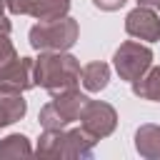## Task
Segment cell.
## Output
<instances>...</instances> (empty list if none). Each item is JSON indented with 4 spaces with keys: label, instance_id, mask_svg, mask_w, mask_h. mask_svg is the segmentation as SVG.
<instances>
[{
    "label": "cell",
    "instance_id": "cell-1",
    "mask_svg": "<svg viewBox=\"0 0 160 160\" xmlns=\"http://www.w3.org/2000/svg\"><path fill=\"white\" fill-rule=\"evenodd\" d=\"M80 62L78 58L68 55L65 50L58 52H42L38 60H32V80L35 85L45 88L48 92H62L80 82Z\"/></svg>",
    "mask_w": 160,
    "mask_h": 160
},
{
    "label": "cell",
    "instance_id": "cell-2",
    "mask_svg": "<svg viewBox=\"0 0 160 160\" xmlns=\"http://www.w3.org/2000/svg\"><path fill=\"white\" fill-rule=\"evenodd\" d=\"M95 142L98 140H92L82 128L45 130L38 140V155H48V158H92Z\"/></svg>",
    "mask_w": 160,
    "mask_h": 160
},
{
    "label": "cell",
    "instance_id": "cell-3",
    "mask_svg": "<svg viewBox=\"0 0 160 160\" xmlns=\"http://www.w3.org/2000/svg\"><path fill=\"white\" fill-rule=\"evenodd\" d=\"M78 22L68 15L52 18V20H38L30 28V45L40 52H58L68 50L78 40Z\"/></svg>",
    "mask_w": 160,
    "mask_h": 160
},
{
    "label": "cell",
    "instance_id": "cell-4",
    "mask_svg": "<svg viewBox=\"0 0 160 160\" xmlns=\"http://www.w3.org/2000/svg\"><path fill=\"white\" fill-rule=\"evenodd\" d=\"M88 98L70 88V90H62V92H55V100L48 102L42 110H40V125L45 130H60V128H68L70 122H75L85 108Z\"/></svg>",
    "mask_w": 160,
    "mask_h": 160
},
{
    "label": "cell",
    "instance_id": "cell-5",
    "mask_svg": "<svg viewBox=\"0 0 160 160\" xmlns=\"http://www.w3.org/2000/svg\"><path fill=\"white\" fill-rule=\"evenodd\" d=\"M112 65H115V70H118V75L122 80L135 82V80H140L150 70V65H152V50L148 45H140L138 40H128V42H122L115 50Z\"/></svg>",
    "mask_w": 160,
    "mask_h": 160
},
{
    "label": "cell",
    "instance_id": "cell-6",
    "mask_svg": "<svg viewBox=\"0 0 160 160\" xmlns=\"http://www.w3.org/2000/svg\"><path fill=\"white\" fill-rule=\"evenodd\" d=\"M78 120H80V128L92 140L108 138L118 125V115H115L112 105H108L102 100H90V98H88V102H85V108H82Z\"/></svg>",
    "mask_w": 160,
    "mask_h": 160
},
{
    "label": "cell",
    "instance_id": "cell-7",
    "mask_svg": "<svg viewBox=\"0 0 160 160\" xmlns=\"http://www.w3.org/2000/svg\"><path fill=\"white\" fill-rule=\"evenodd\" d=\"M32 60L30 58H12L0 65V90L2 92H25L32 88Z\"/></svg>",
    "mask_w": 160,
    "mask_h": 160
},
{
    "label": "cell",
    "instance_id": "cell-8",
    "mask_svg": "<svg viewBox=\"0 0 160 160\" xmlns=\"http://www.w3.org/2000/svg\"><path fill=\"white\" fill-rule=\"evenodd\" d=\"M125 30H128V35H132L138 40H148V42L160 40V15H158V10L138 5L135 10L128 12Z\"/></svg>",
    "mask_w": 160,
    "mask_h": 160
},
{
    "label": "cell",
    "instance_id": "cell-9",
    "mask_svg": "<svg viewBox=\"0 0 160 160\" xmlns=\"http://www.w3.org/2000/svg\"><path fill=\"white\" fill-rule=\"evenodd\" d=\"M80 82H82V88H85L88 92H100V90H105L108 82H110V68H108L105 62H100V60L88 62V65L80 70Z\"/></svg>",
    "mask_w": 160,
    "mask_h": 160
},
{
    "label": "cell",
    "instance_id": "cell-10",
    "mask_svg": "<svg viewBox=\"0 0 160 160\" xmlns=\"http://www.w3.org/2000/svg\"><path fill=\"white\" fill-rule=\"evenodd\" d=\"M28 110V102L22 100V92H2L0 90V128L12 125L20 120Z\"/></svg>",
    "mask_w": 160,
    "mask_h": 160
},
{
    "label": "cell",
    "instance_id": "cell-11",
    "mask_svg": "<svg viewBox=\"0 0 160 160\" xmlns=\"http://www.w3.org/2000/svg\"><path fill=\"white\" fill-rule=\"evenodd\" d=\"M135 148L142 158H160V128L140 125L135 132Z\"/></svg>",
    "mask_w": 160,
    "mask_h": 160
},
{
    "label": "cell",
    "instance_id": "cell-12",
    "mask_svg": "<svg viewBox=\"0 0 160 160\" xmlns=\"http://www.w3.org/2000/svg\"><path fill=\"white\" fill-rule=\"evenodd\" d=\"M70 10V0H30V12L38 20H52V18H62Z\"/></svg>",
    "mask_w": 160,
    "mask_h": 160
},
{
    "label": "cell",
    "instance_id": "cell-13",
    "mask_svg": "<svg viewBox=\"0 0 160 160\" xmlns=\"http://www.w3.org/2000/svg\"><path fill=\"white\" fill-rule=\"evenodd\" d=\"M132 92L142 100L160 102V68H150L140 80L132 82Z\"/></svg>",
    "mask_w": 160,
    "mask_h": 160
},
{
    "label": "cell",
    "instance_id": "cell-14",
    "mask_svg": "<svg viewBox=\"0 0 160 160\" xmlns=\"http://www.w3.org/2000/svg\"><path fill=\"white\" fill-rule=\"evenodd\" d=\"M32 148L25 135H8L0 140V158H18V155H30Z\"/></svg>",
    "mask_w": 160,
    "mask_h": 160
},
{
    "label": "cell",
    "instance_id": "cell-15",
    "mask_svg": "<svg viewBox=\"0 0 160 160\" xmlns=\"http://www.w3.org/2000/svg\"><path fill=\"white\" fill-rule=\"evenodd\" d=\"M18 52H15V45L8 40V35H2L0 32V65H5L8 60H12Z\"/></svg>",
    "mask_w": 160,
    "mask_h": 160
},
{
    "label": "cell",
    "instance_id": "cell-16",
    "mask_svg": "<svg viewBox=\"0 0 160 160\" xmlns=\"http://www.w3.org/2000/svg\"><path fill=\"white\" fill-rule=\"evenodd\" d=\"M5 8L15 15H28L30 12V0H5Z\"/></svg>",
    "mask_w": 160,
    "mask_h": 160
},
{
    "label": "cell",
    "instance_id": "cell-17",
    "mask_svg": "<svg viewBox=\"0 0 160 160\" xmlns=\"http://www.w3.org/2000/svg\"><path fill=\"white\" fill-rule=\"evenodd\" d=\"M95 2V8H100V10H108V12H112V10H120L122 5H125V0H92Z\"/></svg>",
    "mask_w": 160,
    "mask_h": 160
},
{
    "label": "cell",
    "instance_id": "cell-18",
    "mask_svg": "<svg viewBox=\"0 0 160 160\" xmlns=\"http://www.w3.org/2000/svg\"><path fill=\"white\" fill-rule=\"evenodd\" d=\"M0 32L2 35L10 32V20L5 18V0H0Z\"/></svg>",
    "mask_w": 160,
    "mask_h": 160
},
{
    "label": "cell",
    "instance_id": "cell-19",
    "mask_svg": "<svg viewBox=\"0 0 160 160\" xmlns=\"http://www.w3.org/2000/svg\"><path fill=\"white\" fill-rule=\"evenodd\" d=\"M138 5H145V8H152L160 12V0H138Z\"/></svg>",
    "mask_w": 160,
    "mask_h": 160
}]
</instances>
